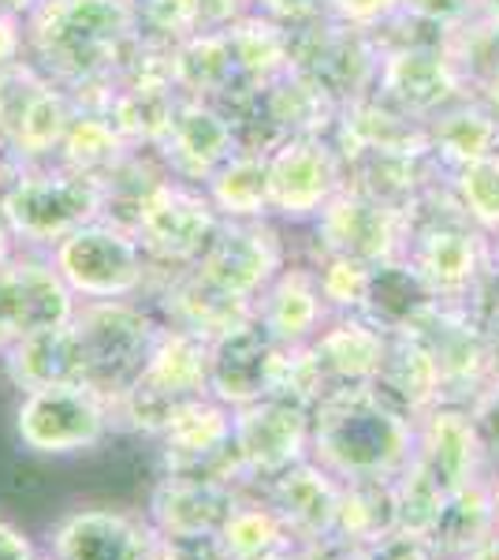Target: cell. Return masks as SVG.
Returning <instances> with one entry per match:
<instances>
[{"instance_id":"3","label":"cell","mask_w":499,"mask_h":560,"mask_svg":"<svg viewBox=\"0 0 499 560\" xmlns=\"http://www.w3.org/2000/svg\"><path fill=\"white\" fill-rule=\"evenodd\" d=\"M0 210L23 247L52 250L63 236L105 213V184L102 176L79 173L63 161L23 165L12 187L0 195Z\"/></svg>"},{"instance_id":"55","label":"cell","mask_w":499,"mask_h":560,"mask_svg":"<svg viewBox=\"0 0 499 560\" xmlns=\"http://www.w3.org/2000/svg\"><path fill=\"white\" fill-rule=\"evenodd\" d=\"M41 0H0V12H12V15H20V20H26Z\"/></svg>"},{"instance_id":"47","label":"cell","mask_w":499,"mask_h":560,"mask_svg":"<svg viewBox=\"0 0 499 560\" xmlns=\"http://www.w3.org/2000/svg\"><path fill=\"white\" fill-rule=\"evenodd\" d=\"M202 4V23L205 31H228L235 20L250 12V0H198Z\"/></svg>"},{"instance_id":"54","label":"cell","mask_w":499,"mask_h":560,"mask_svg":"<svg viewBox=\"0 0 499 560\" xmlns=\"http://www.w3.org/2000/svg\"><path fill=\"white\" fill-rule=\"evenodd\" d=\"M462 560H499V530H492V535L480 541V546L470 549V553L462 557Z\"/></svg>"},{"instance_id":"37","label":"cell","mask_w":499,"mask_h":560,"mask_svg":"<svg viewBox=\"0 0 499 560\" xmlns=\"http://www.w3.org/2000/svg\"><path fill=\"white\" fill-rule=\"evenodd\" d=\"M443 486L425 471L417 459L403 467L395 475V501H399V530H411V535H421L432 541V530H437V520L443 512Z\"/></svg>"},{"instance_id":"40","label":"cell","mask_w":499,"mask_h":560,"mask_svg":"<svg viewBox=\"0 0 499 560\" xmlns=\"http://www.w3.org/2000/svg\"><path fill=\"white\" fill-rule=\"evenodd\" d=\"M142 38L161 45H179L205 31L198 0H139Z\"/></svg>"},{"instance_id":"19","label":"cell","mask_w":499,"mask_h":560,"mask_svg":"<svg viewBox=\"0 0 499 560\" xmlns=\"http://www.w3.org/2000/svg\"><path fill=\"white\" fill-rule=\"evenodd\" d=\"M157 530L146 512L112 509V504H86L71 509L52 523L45 549L60 560H146Z\"/></svg>"},{"instance_id":"31","label":"cell","mask_w":499,"mask_h":560,"mask_svg":"<svg viewBox=\"0 0 499 560\" xmlns=\"http://www.w3.org/2000/svg\"><path fill=\"white\" fill-rule=\"evenodd\" d=\"M392 530H399L395 478H361V482H343L332 541L366 549L384 535H392Z\"/></svg>"},{"instance_id":"44","label":"cell","mask_w":499,"mask_h":560,"mask_svg":"<svg viewBox=\"0 0 499 560\" xmlns=\"http://www.w3.org/2000/svg\"><path fill=\"white\" fill-rule=\"evenodd\" d=\"M366 560H440L437 546L421 535H411V530H392L373 546L361 549Z\"/></svg>"},{"instance_id":"51","label":"cell","mask_w":499,"mask_h":560,"mask_svg":"<svg viewBox=\"0 0 499 560\" xmlns=\"http://www.w3.org/2000/svg\"><path fill=\"white\" fill-rule=\"evenodd\" d=\"M313 560H366L358 546H343V541H321L313 546Z\"/></svg>"},{"instance_id":"34","label":"cell","mask_w":499,"mask_h":560,"mask_svg":"<svg viewBox=\"0 0 499 560\" xmlns=\"http://www.w3.org/2000/svg\"><path fill=\"white\" fill-rule=\"evenodd\" d=\"M432 303H440L432 295V288L417 277V269L406 258L384 261L373 269V284H369V300H366V318L377 322L384 332H403L429 311Z\"/></svg>"},{"instance_id":"50","label":"cell","mask_w":499,"mask_h":560,"mask_svg":"<svg viewBox=\"0 0 499 560\" xmlns=\"http://www.w3.org/2000/svg\"><path fill=\"white\" fill-rule=\"evenodd\" d=\"M23 173V161H20V153H15L8 142H0V195L12 187V179Z\"/></svg>"},{"instance_id":"57","label":"cell","mask_w":499,"mask_h":560,"mask_svg":"<svg viewBox=\"0 0 499 560\" xmlns=\"http://www.w3.org/2000/svg\"><path fill=\"white\" fill-rule=\"evenodd\" d=\"M480 4V15H488V20H499V0H477Z\"/></svg>"},{"instance_id":"6","label":"cell","mask_w":499,"mask_h":560,"mask_svg":"<svg viewBox=\"0 0 499 560\" xmlns=\"http://www.w3.org/2000/svg\"><path fill=\"white\" fill-rule=\"evenodd\" d=\"M52 269L75 300H139L146 295L153 266L131 229L105 217L75 229L49 250Z\"/></svg>"},{"instance_id":"12","label":"cell","mask_w":499,"mask_h":560,"mask_svg":"<svg viewBox=\"0 0 499 560\" xmlns=\"http://www.w3.org/2000/svg\"><path fill=\"white\" fill-rule=\"evenodd\" d=\"M287 351L258 318L209 340V396L228 408H247L280 393Z\"/></svg>"},{"instance_id":"42","label":"cell","mask_w":499,"mask_h":560,"mask_svg":"<svg viewBox=\"0 0 499 560\" xmlns=\"http://www.w3.org/2000/svg\"><path fill=\"white\" fill-rule=\"evenodd\" d=\"M250 12H261L265 20L298 31V26H310L329 20V0H250Z\"/></svg>"},{"instance_id":"41","label":"cell","mask_w":499,"mask_h":560,"mask_svg":"<svg viewBox=\"0 0 499 560\" xmlns=\"http://www.w3.org/2000/svg\"><path fill=\"white\" fill-rule=\"evenodd\" d=\"M403 12L451 34L459 26H466L474 15H480V4L477 0H403Z\"/></svg>"},{"instance_id":"38","label":"cell","mask_w":499,"mask_h":560,"mask_svg":"<svg viewBox=\"0 0 499 560\" xmlns=\"http://www.w3.org/2000/svg\"><path fill=\"white\" fill-rule=\"evenodd\" d=\"M373 269L358 258L347 255H324L313 258V273L321 284V295L332 314H361L369 300V284H373Z\"/></svg>"},{"instance_id":"36","label":"cell","mask_w":499,"mask_h":560,"mask_svg":"<svg viewBox=\"0 0 499 560\" xmlns=\"http://www.w3.org/2000/svg\"><path fill=\"white\" fill-rule=\"evenodd\" d=\"M127 150H131V142L112 128V120H108L105 113L79 105L68 124V135H63V142H60L57 161L79 168V173L105 176Z\"/></svg>"},{"instance_id":"45","label":"cell","mask_w":499,"mask_h":560,"mask_svg":"<svg viewBox=\"0 0 499 560\" xmlns=\"http://www.w3.org/2000/svg\"><path fill=\"white\" fill-rule=\"evenodd\" d=\"M470 415H474V422H477V433H480V441H485L488 459L499 456V370L492 374V382L470 400Z\"/></svg>"},{"instance_id":"27","label":"cell","mask_w":499,"mask_h":560,"mask_svg":"<svg viewBox=\"0 0 499 560\" xmlns=\"http://www.w3.org/2000/svg\"><path fill=\"white\" fill-rule=\"evenodd\" d=\"M425 128H429L432 161L448 173L499 153V116L480 97H462L459 105L425 120Z\"/></svg>"},{"instance_id":"5","label":"cell","mask_w":499,"mask_h":560,"mask_svg":"<svg viewBox=\"0 0 499 560\" xmlns=\"http://www.w3.org/2000/svg\"><path fill=\"white\" fill-rule=\"evenodd\" d=\"M112 433V404L86 385H49L15 396L12 441L31 459L86 456Z\"/></svg>"},{"instance_id":"7","label":"cell","mask_w":499,"mask_h":560,"mask_svg":"<svg viewBox=\"0 0 499 560\" xmlns=\"http://www.w3.org/2000/svg\"><path fill=\"white\" fill-rule=\"evenodd\" d=\"M224 217L209 202L205 187L165 179L134 217L131 232L153 269H187L205 255Z\"/></svg>"},{"instance_id":"56","label":"cell","mask_w":499,"mask_h":560,"mask_svg":"<svg viewBox=\"0 0 499 560\" xmlns=\"http://www.w3.org/2000/svg\"><path fill=\"white\" fill-rule=\"evenodd\" d=\"M146 560H179V557H176V549H171V541H165V538L157 535V541H153V549H150Z\"/></svg>"},{"instance_id":"39","label":"cell","mask_w":499,"mask_h":560,"mask_svg":"<svg viewBox=\"0 0 499 560\" xmlns=\"http://www.w3.org/2000/svg\"><path fill=\"white\" fill-rule=\"evenodd\" d=\"M451 191L480 232H499V153L451 173Z\"/></svg>"},{"instance_id":"16","label":"cell","mask_w":499,"mask_h":560,"mask_svg":"<svg viewBox=\"0 0 499 560\" xmlns=\"http://www.w3.org/2000/svg\"><path fill=\"white\" fill-rule=\"evenodd\" d=\"M231 419L235 411L216 396H194V400L179 404L171 411L168 427L161 430V438L153 441L161 471L216 475L228 478L239 490H247L231 456Z\"/></svg>"},{"instance_id":"35","label":"cell","mask_w":499,"mask_h":560,"mask_svg":"<svg viewBox=\"0 0 499 560\" xmlns=\"http://www.w3.org/2000/svg\"><path fill=\"white\" fill-rule=\"evenodd\" d=\"M287 538L292 535H287L284 520L276 516V509L258 490H242L239 501L231 504L224 527L216 530V541L224 546L228 560H258Z\"/></svg>"},{"instance_id":"1","label":"cell","mask_w":499,"mask_h":560,"mask_svg":"<svg viewBox=\"0 0 499 560\" xmlns=\"http://www.w3.org/2000/svg\"><path fill=\"white\" fill-rule=\"evenodd\" d=\"M23 23L31 60L71 94L120 75L142 38L139 0H41Z\"/></svg>"},{"instance_id":"22","label":"cell","mask_w":499,"mask_h":560,"mask_svg":"<svg viewBox=\"0 0 499 560\" xmlns=\"http://www.w3.org/2000/svg\"><path fill=\"white\" fill-rule=\"evenodd\" d=\"M414 459L437 478L443 493L477 482L480 471H485L488 453L470 408H462V404H437L432 411H425L417 419Z\"/></svg>"},{"instance_id":"18","label":"cell","mask_w":499,"mask_h":560,"mask_svg":"<svg viewBox=\"0 0 499 560\" xmlns=\"http://www.w3.org/2000/svg\"><path fill=\"white\" fill-rule=\"evenodd\" d=\"M239 486L216 475H176L161 471L146 497V520L161 538L190 541L216 538L231 504L239 501Z\"/></svg>"},{"instance_id":"59","label":"cell","mask_w":499,"mask_h":560,"mask_svg":"<svg viewBox=\"0 0 499 560\" xmlns=\"http://www.w3.org/2000/svg\"><path fill=\"white\" fill-rule=\"evenodd\" d=\"M492 504H496V523H499V475L492 478Z\"/></svg>"},{"instance_id":"10","label":"cell","mask_w":499,"mask_h":560,"mask_svg":"<svg viewBox=\"0 0 499 560\" xmlns=\"http://www.w3.org/2000/svg\"><path fill=\"white\" fill-rule=\"evenodd\" d=\"M317 255H347L366 266H384L406 255V217L403 206H392L384 198L361 191L354 184H343L329 198L321 213L313 217Z\"/></svg>"},{"instance_id":"9","label":"cell","mask_w":499,"mask_h":560,"mask_svg":"<svg viewBox=\"0 0 499 560\" xmlns=\"http://www.w3.org/2000/svg\"><path fill=\"white\" fill-rule=\"evenodd\" d=\"M313 415L287 396H265L247 408H235L231 456L247 490H258L269 478L310 456Z\"/></svg>"},{"instance_id":"49","label":"cell","mask_w":499,"mask_h":560,"mask_svg":"<svg viewBox=\"0 0 499 560\" xmlns=\"http://www.w3.org/2000/svg\"><path fill=\"white\" fill-rule=\"evenodd\" d=\"M258 560H313V546H306V541H298V538H287Z\"/></svg>"},{"instance_id":"14","label":"cell","mask_w":499,"mask_h":560,"mask_svg":"<svg viewBox=\"0 0 499 560\" xmlns=\"http://www.w3.org/2000/svg\"><path fill=\"white\" fill-rule=\"evenodd\" d=\"M287 266V247L280 232L261 221H221L205 255L194 261V273L235 300L258 303V295Z\"/></svg>"},{"instance_id":"25","label":"cell","mask_w":499,"mask_h":560,"mask_svg":"<svg viewBox=\"0 0 499 560\" xmlns=\"http://www.w3.org/2000/svg\"><path fill=\"white\" fill-rule=\"evenodd\" d=\"M329 318L332 311L321 295L313 266H284L276 280L258 295V322L284 348L310 345Z\"/></svg>"},{"instance_id":"28","label":"cell","mask_w":499,"mask_h":560,"mask_svg":"<svg viewBox=\"0 0 499 560\" xmlns=\"http://www.w3.org/2000/svg\"><path fill=\"white\" fill-rule=\"evenodd\" d=\"M258 105L276 142L302 139V135H332L340 105L302 71H287L276 83L258 86Z\"/></svg>"},{"instance_id":"32","label":"cell","mask_w":499,"mask_h":560,"mask_svg":"<svg viewBox=\"0 0 499 560\" xmlns=\"http://www.w3.org/2000/svg\"><path fill=\"white\" fill-rule=\"evenodd\" d=\"M231 57L239 79L250 86H269L280 75L295 71L292 65V31L265 20L261 12H247L228 26Z\"/></svg>"},{"instance_id":"26","label":"cell","mask_w":499,"mask_h":560,"mask_svg":"<svg viewBox=\"0 0 499 560\" xmlns=\"http://www.w3.org/2000/svg\"><path fill=\"white\" fill-rule=\"evenodd\" d=\"M373 388L384 396L388 404H395L399 411L421 419L425 411H432L443 404V385H440V366L432 359L429 345L417 332H388L384 363H380Z\"/></svg>"},{"instance_id":"30","label":"cell","mask_w":499,"mask_h":560,"mask_svg":"<svg viewBox=\"0 0 499 560\" xmlns=\"http://www.w3.org/2000/svg\"><path fill=\"white\" fill-rule=\"evenodd\" d=\"M205 195L224 221H261L272 213L269 195V153L235 150L213 176L205 179Z\"/></svg>"},{"instance_id":"52","label":"cell","mask_w":499,"mask_h":560,"mask_svg":"<svg viewBox=\"0 0 499 560\" xmlns=\"http://www.w3.org/2000/svg\"><path fill=\"white\" fill-rule=\"evenodd\" d=\"M474 86H477V97H480V102H485V105L499 116V68H492L488 75H480Z\"/></svg>"},{"instance_id":"60","label":"cell","mask_w":499,"mask_h":560,"mask_svg":"<svg viewBox=\"0 0 499 560\" xmlns=\"http://www.w3.org/2000/svg\"><path fill=\"white\" fill-rule=\"evenodd\" d=\"M496 340H499V329H496Z\"/></svg>"},{"instance_id":"20","label":"cell","mask_w":499,"mask_h":560,"mask_svg":"<svg viewBox=\"0 0 499 560\" xmlns=\"http://www.w3.org/2000/svg\"><path fill=\"white\" fill-rule=\"evenodd\" d=\"M165 161V168L183 184L205 187V179L239 150L235 128L216 102H202V97H179L176 113H171L165 135L153 147Z\"/></svg>"},{"instance_id":"53","label":"cell","mask_w":499,"mask_h":560,"mask_svg":"<svg viewBox=\"0 0 499 560\" xmlns=\"http://www.w3.org/2000/svg\"><path fill=\"white\" fill-rule=\"evenodd\" d=\"M15 255H20V240H15L12 224H8L4 210H0V266H4V261H12Z\"/></svg>"},{"instance_id":"4","label":"cell","mask_w":499,"mask_h":560,"mask_svg":"<svg viewBox=\"0 0 499 560\" xmlns=\"http://www.w3.org/2000/svg\"><path fill=\"white\" fill-rule=\"evenodd\" d=\"M71 325L83 348V385L116 404L139 382L165 322L139 300H83L71 314Z\"/></svg>"},{"instance_id":"24","label":"cell","mask_w":499,"mask_h":560,"mask_svg":"<svg viewBox=\"0 0 499 560\" xmlns=\"http://www.w3.org/2000/svg\"><path fill=\"white\" fill-rule=\"evenodd\" d=\"M0 374L15 393L49 385H83V348H79L75 325L63 322L23 337L20 345H12L0 355Z\"/></svg>"},{"instance_id":"29","label":"cell","mask_w":499,"mask_h":560,"mask_svg":"<svg viewBox=\"0 0 499 560\" xmlns=\"http://www.w3.org/2000/svg\"><path fill=\"white\" fill-rule=\"evenodd\" d=\"M171 75L183 97H202V102H221L242 83L239 68L231 57L228 31H202L194 38L171 45Z\"/></svg>"},{"instance_id":"21","label":"cell","mask_w":499,"mask_h":560,"mask_svg":"<svg viewBox=\"0 0 499 560\" xmlns=\"http://www.w3.org/2000/svg\"><path fill=\"white\" fill-rule=\"evenodd\" d=\"M258 493L276 509V516L284 520L292 538L306 541V546L332 541L335 512H340V497H343V478H335L313 456L298 459L295 467L269 478L265 486H258Z\"/></svg>"},{"instance_id":"43","label":"cell","mask_w":499,"mask_h":560,"mask_svg":"<svg viewBox=\"0 0 499 560\" xmlns=\"http://www.w3.org/2000/svg\"><path fill=\"white\" fill-rule=\"evenodd\" d=\"M332 20L351 23L358 31H380L392 15L403 12V0H329Z\"/></svg>"},{"instance_id":"33","label":"cell","mask_w":499,"mask_h":560,"mask_svg":"<svg viewBox=\"0 0 499 560\" xmlns=\"http://www.w3.org/2000/svg\"><path fill=\"white\" fill-rule=\"evenodd\" d=\"M492 530H499L492 482L477 478V482L443 497V512L437 520V530H432V546H437L440 560H462L470 549L492 535Z\"/></svg>"},{"instance_id":"13","label":"cell","mask_w":499,"mask_h":560,"mask_svg":"<svg viewBox=\"0 0 499 560\" xmlns=\"http://www.w3.org/2000/svg\"><path fill=\"white\" fill-rule=\"evenodd\" d=\"M377 94L414 120H432L470 97V79L448 45H395L380 49Z\"/></svg>"},{"instance_id":"17","label":"cell","mask_w":499,"mask_h":560,"mask_svg":"<svg viewBox=\"0 0 499 560\" xmlns=\"http://www.w3.org/2000/svg\"><path fill=\"white\" fill-rule=\"evenodd\" d=\"M75 292L63 284L49 258H23L0 266V355L23 337L49 325H63L75 314Z\"/></svg>"},{"instance_id":"58","label":"cell","mask_w":499,"mask_h":560,"mask_svg":"<svg viewBox=\"0 0 499 560\" xmlns=\"http://www.w3.org/2000/svg\"><path fill=\"white\" fill-rule=\"evenodd\" d=\"M31 560H60L57 553H52V549H45V546H38V553H34Z\"/></svg>"},{"instance_id":"2","label":"cell","mask_w":499,"mask_h":560,"mask_svg":"<svg viewBox=\"0 0 499 560\" xmlns=\"http://www.w3.org/2000/svg\"><path fill=\"white\" fill-rule=\"evenodd\" d=\"M310 415V456L343 482L395 478L417 453V419L373 385L335 388Z\"/></svg>"},{"instance_id":"23","label":"cell","mask_w":499,"mask_h":560,"mask_svg":"<svg viewBox=\"0 0 499 560\" xmlns=\"http://www.w3.org/2000/svg\"><path fill=\"white\" fill-rule=\"evenodd\" d=\"M306 348H310L317 374L332 396L335 388L347 385H373L377 370L384 363L388 332L366 314H332Z\"/></svg>"},{"instance_id":"11","label":"cell","mask_w":499,"mask_h":560,"mask_svg":"<svg viewBox=\"0 0 499 560\" xmlns=\"http://www.w3.org/2000/svg\"><path fill=\"white\" fill-rule=\"evenodd\" d=\"M411 332H417L437 359L443 404L470 408V400L499 370V340L462 303H432L411 325Z\"/></svg>"},{"instance_id":"48","label":"cell","mask_w":499,"mask_h":560,"mask_svg":"<svg viewBox=\"0 0 499 560\" xmlns=\"http://www.w3.org/2000/svg\"><path fill=\"white\" fill-rule=\"evenodd\" d=\"M34 553H38L34 538L26 535L20 523L0 516V560H31Z\"/></svg>"},{"instance_id":"8","label":"cell","mask_w":499,"mask_h":560,"mask_svg":"<svg viewBox=\"0 0 499 560\" xmlns=\"http://www.w3.org/2000/svg\"><path fill=\"white\" fill-rule=\"evenodd\" d=\"M292 65L343 108L377 90L380 45L373 31H358L329 15L292 31Z\"/></svg>"},{"instance_id":"15","label":"cell","mask_w":499,"mask_h":560,"mask_svg":"<svg viewBox=\"0 0 499 560\" xmlns=\"http://www.w3.org/2000/svg\"><path fill=\"white\" fill-rule=\"evenodd\" d=\"M343 184H347V165L332 135L287 139L269 153L272 213L284 221H313Z\"/></svg>"},{"instance_id":"46","label":"cell","mask_w":499,"mask_h":560,"mask_svg":"<svg viewBox=\"0 0 499 560\" xmlns=\"http://www.w3.org/2000/svg\"><path fill=\"white\" fill-rule=\"evenodd\" d=\"M26 52V23L12 12H0V68L20 65Z\"/></svg>"}]
</instances>
